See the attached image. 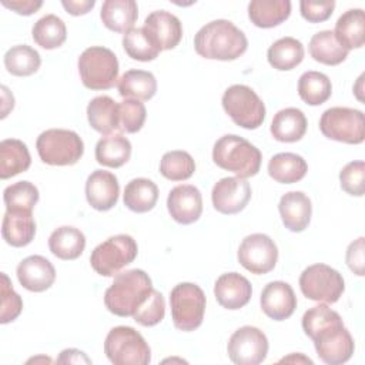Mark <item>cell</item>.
Masks as SVG:
<instances>
[{
	"label": "cell",
	"instance_id": "obj_1",
	"mask_svg": "<svg viewBox=\"0 0 365 365\" xmlns=\"http://www.w3.org/2000/svg\"><path fill=\"white\" fill-rule=\"evenodd\" d=\"M302 329L314 341L319 359L328 365H341L351 359L355 344L342 318L329 307L319 304L305 311Z\"/></svg>",
	"mask_w": 365,
	"mask_h": 365
},
{
	"label": "cell",
	"instance_id": "obj_2",
	"mask_svg": "<svg viewBox=\"0 0 365 365\" xmlns=\"http://www.w3.org/2000/svg\"><path fill=\"white\" fill-rule=\"evenodd\" d=\"M245 34L230 20H212L202 26L194 37L198 56L210 60H235L247 51Z\"/></svg>",
	"mask_w": 365,
	"mask_h": 365
},
{
	"label": "cell",
	"instance_id": "obj_3",
	"mask_svg": "<svg viewBox=\"0 0 365 365\" xmlns=\"http://www.w3.org/2000/svg\"><path fill=\"white\" fill-rule=\"evenodd\" d=\"M151 291L153 282L145 271L128 269L114 277L113 284L106 289L104 304L117 317H133Z\"/></svg>",
	"mask_w": 365,
	"mask_h": 365
},
{
	"label": "cell",
	"instance_id": "obj_4",
	"mask_svg": "<svg viewBox=\"0 0 365 365\" xmlns=\"http://www.w3.org/2000/svg\"><path fill=\"white\" fill-rule=\"evenodd\" d=\"M212 160L220 168L231 171L240 178H248L258 174L262 155L245 138L235 134H225L215 141Z\"/></svg>",
	"mask_w": 365,
	"mask_h": 365
},
{
	"label": "cell",
	"instance_id": "obj_5",
	"mask_svg": "<svg viewBox=\"0 0 365 365\" xmlns=\"http://www.w3.org/2000/svg\"><path fill=\"white\" fill-rule=\"evenodd\" d=\"M78 73L84 87L108 90L118 83V60L107 47L91 46L78 57Z\"/></svg>",
	"mask_w": 365,
	"mask_h": 365
},
{
	"label": "cell",
	"instance_id": "obj_6",
	"mask_svg": "<svg viewBox=\"0 0 365 365\" xmlns=\"http://www.w3.org/2000/svg\"><path fill=\"white\" fill-rule=\"evenodd\" d=\"M104 354L114 365H147L151 351L143 335L131 327H114L104 341Z\"/></svg>",
	"mask_w": 365,
	"mask_h": 365
},
{
	"label": "cell",
	"instance_id": "obj_7",
	"mask_svg": "<svg viewBox=\"0 0 365 365\" xmlns=\"http://www.w3.org/2000/svg\"><path fill=\"white\" fill-rule=\"evenodd\" d=\"M36 148L40 160L48 165H73L83 157L84 143L76 131L50 128L37 137Z\"/></svg>",
	"mask_w": 365,
	"mask_h": 365
},
{
	"label": "cell",
	"instance_id": "obj_8",
	"mask_svg": "<svg viewBox=\"0 0 365 365\" xmlns=\"http://www.w3.org/2000/svg\"><path fill=\"white\" fill-rule=\"evenodd\" d=\"M171 318L177 329L190 332L197 329L204 319L205 294L192 282H181L170 292Z\"/></svg>",
	"mask_w": 365,
	"mask_h": 365
},
{
	"label": "cell",
	"instance_id": "obj_9",
	"mask_svg": "<svg viewBox=\"0 0 365 365\" xmlns=\"http://www.w3.org/2000/svg\"><path fill=\"white\" fill-rule=\"evenodd\" d=\"M224 111L231 120L247 130L258 128L265 118V104L248 86L234 84L228 87L221 98Z\"/></svg>",
	"mask_w": 365,
	"mask_h": 365
},
{
	"label": "cell",
	"instance_id": "obj_10",
	"mask_svg": "<svg viewBox=\"0 0 365 365\" xmlns=\"http://www.w3.org/2000/svg\"><path fill=\"white\" fill-rule=\"evenodd\" d=\"M138 252L135 240L127 234H117L98 244L91 255L93 269L103 277H115L125 265L131 264Z\"/></svg>",
	"mask_w": 365,
	"mask_h": 365
},
{
	"label": "cell",
	"instance_id": "obj_11",
	"mask_svg": "<svg viewBox=\"0 0 365 365\" xmlns=\"http://www.w3.org/2000/svg\"><path fill=\"white\" fill-rule=\"evenodd\" d=\"M321 133L345 144H361L365 140V117L361 110L349 107H331L319 120Z\"/></svg>",
	"mask_w": 365,
	"mask_h": 365
},
{
	"label": "cell",
	"instance_id": "obj_12",
	"mask_svg": "<svg viewBox=\"0 0 365 365\" xmlns=\"http://www.w3.org/2000/svg\"><path fill=\"white\" fill-rule=\"evenodd\" d=\"M299 288L304 297L318 302H336L344 289L342 275L327 264H314L307 267L299 277Z\"/></svg>",
	"mask_w": 365,
	"mask_h": 365
},
{
	"label": "cell",
	"instance_id": "obj_13",
	"mask_svg": "<svg viewBox=\"0 0 365 365\" xmlns=\"http://www.w3.org/2000/svg\"><path fill=\"white\" fill-rule=\"evenodd\" d=\"M238 262L251 274L262 275L274 269L278 261V248L267 234L247 235L238 247Z\"/></svg>",
	"mask_w": 365,
	"mask_h": 365
},
{
	"label": "cell",
	"instance_id": "obj_14",
	"mask_svg": "<svg viewBox=\"0 0 365 365\" xmlns=\"http://www.w3.org/2000/svg\"><path fill=\"white\" fill-rule=\"evenodd\" d=\"M230 359L237 365H258L268 354V339L257 327L238 328L227 345Z\"/></svg>",
	"mask_w": 365,
	"mask_h": 365
},
{
	"label": "cell",
	"instance_id": "obj_15",
	"mask_svg": "<svg viewBox=\"0 0 365 365\" xmlns=\"http://www.w3.org/2000/svg\"><path fill=\"white\" fill-rule=\"evenodd\" d=\"M214 208L225 215L242 211L251 200V185L245 178L225 177L215 182L211 192Z\"/></svg>",
	"mask_w": 365,
	"mask_h": 365
},
{
	"label": "cell",
	"instance_id": "obj_16",
	"mask_svg": "<svg viewBox=\"0 0 365 365\" xmlns=\"http://www.w3.org/2000/svg\"><path fill=\"white\" fill-rule=\"evenodd\" d=\"M167 208L174 221L182 225L195 222L202 212V197L197 187L181 184L174 187L167 198Z\"/></svg>",
	"mask_w": 365,
	"mask_h": 365
},
{
	"label": "cell",
	"instance_id": "obj_17",
	"mask_svg": "<svg viewBox=\"0 0 365 365\" xmlns=\"http://www.w3.org/2000/svg\"><path fill=\"white\" fill-rule=\"evenodd\" d=\"M143 29L161 51L174 48L182 37L180 19L165 10H155L150 13Z\"/></svg>",
	"mask_w": 365,
	"mask_h": 365
},
{
	"label": "cell",
	"instance_id": "obj_18",
	"mask_svg": "<svg viewBox=\"0 0 365 365\" xmlns=\"http://www.w3.org/2000/svg\"><path fill=\"white\" fill-rule=\"evenodd\" d=\"M261 309L274 321L289 318L297 308V297L289 284L284 281H272L267 284L261 292Z\"/></svg>",
	"mask_w": 365,
	"mask_h": 365
},
{
	"label": "cell",
	"instance_id": "obj_19",
	"mask_svg": "<svg viewBox=\"0 0 365 365\" xmlns=\"http://www.w3.org/2000/svg\"><path fill=\"white\" fill-rule=\"evenodd\" d=\"M120 194V185L117 177L104 170L93 171L86 181V198L87 202L97 211L111 210Z\"/></svg>",
	"mask_w": 365,
	"mask_h": 365
},
{
	"label": "cell",
	"instance_id": "obj_20",
	"mask_svg": "<svg viewBox=\"0 0 365 365\" xmlns=\"http://www.w3.org/2000/svg\"><path fill=\"white\" fill-rule=\"evenodd\" d=\"M16 274L21 287L31 292H43L48 289L56 279L53 264L41 255H30L20 261Z\"/></svg>",
	"mask_w": 365,
	"mask_h": 365
},
{
	"label": "cell",
	"instance_id": "obj_21",
	"mask_svg": "<svg viewBox=\"0 0 365 365\" xmlns=\"http://www.w3.org/2000/svg\"><path fill=\"white\" fill-rule=\"evenodd\" d=\"M217 302L225 309H240L247 305L252 295L250 281L238 272H227L217 278L214 285Z\"/></svg>",
	"mask_w": 365,
	"mask_h": 365
},
{
	"label": "cell",
	"instance_id": "obj_22",
	"mask_svg": "<svg viewBox=\"0 0 365 365\" xmlns=\"http://www.w3.org/2000/svg\"><path fill=\"white\" fill-rule=\"evenodd\" d=\"M278 210L282 224L289 231L301 232L309 225L312 205L309 197L302 191L285 192L279 200Z\"/></svg>",
	"mask_w": 365,
	"mask_h": 365
},
{
	"label": "cell",
	"instance_id": "obj_23",
	"mask_svg": "<svg viewBox=\"0 0 365 365\" xmlns=\"http://www.w3.org/2000/svg\"><path fill=\"white\" fill-rule=\"evenodd\" d=\"M87 120L97 133L113 134L120 130V104L108 96H97L87 106Z\"/></svg>",
	"mask_w": 365,
	"mask_h": 365
},
{
	"label": "cell",
	"instance_id": "obj_24",
	"mask_svg": "<svg viewBox=\"0 0 365 365\" xmlns=\"http://www.w3.org/2000/svg\"><path fill=\"white\" fill-rule=\"evenodd\" d=\"M36 234L31 211H6L1 224L3 240L16 248L29 245Z\"/></svg>",
	"mask_w": 365,
	"mask_h": 365
},
{
	"label": "cell",
	"instance_id": "obj_25",
	"mask_svg": "<svg viewBox=\"0 0 365 365\" xmlns=\"http://www.w3.org/2000/svg\"><path fill=\"white\" fill-rule=\"evenodd\" d=\"M100 17L108 30L125 34L137 21L138 7L134 0H106Z\"/></svg>",
	"mask_w": 365,
	"mask_h": 365
},
{
	"label": "cell",
	"instance_id": "obj_26",
	"mask_svg": "<svg viewBox=\"0 0 365 365\" xmlns=\"http://www.w3.org/2000/svg\"><path fill=\"white\" fill-rule=\"evenodd\" d=\"M307 117L295 107L279 110L271 123V134L277 141L295 143L299 141L307 131Z\"/></svg>",
	"mask_w": 365,
	"mask_h": 365
},
{
	"label": "cell",
	"instance_id": "obj_27",
	"mask_svg": "<svg viewBox=\"0 0 365 365\" xmlns=\"http://www.w3.org/2000/svg\"><path fill=\"white\" fill-rule=\"evenodd\" d=\"M334 34L345 50L361 48L365 43V14L362 9L346 10L335 23Z\"/></svg>",
	"mask_w": 365,
	"mask_h": 365
},
{
	"label": "cell",
	"instance_id": "obj_28",
	"mask_svg": "<svg viewBox=\"0 0 365 365\" xmlns=\"http://www.w3.org/2000/svg\"><path fill=\"white\" fill-rule=\"evenodd\" d=\"M31 157L27 145L17 138H6L0 143V178L7 180L29 170Z\"/></svg>",
	"mask_w": 365,
	"mask_h": 365
},
{
	"label": "cell",
	"instance_id": "obj_29",
	"mask_svg": "<svg viewBox=\"0 0 365 365\" xmlns=\"http://www.w3.org/2000/svg\"><path fill=\"white\" fill-rule=\"evenodd\" d=\"M291 14L288 0H254L248 4L251 23L261 29H271L281 24Z\"/></svg>",
	"mask_w": 365,
	"mask_h": 365
},
{
	"label": "cell",
	"instance_id": "obj_30",
	"mask_svg": "<svg viewBox=\"0 0 365 365\" xmlns=\"http://www.w3.org/2000/svg\"><path fill=\"white\" fill-rule=\"evenodd\" d=\"M48 248L51 254L60 259H76L86 248V237L78 228L63 225L51 232Z\"/></svg>",
	"mask_w": 365,
	"mask_h": 365
},
{
	"label": "cell",
	"instance_id": "obj_31",
	"mask_svg": "<svg viewBox=\"0 0 365 365\" xmlns=\"http://www.w3.org/2000/svg\"><path fill=\"white\" fill-rule=\"evenodd\" d=\"M131 157V143L121 133H113L100 138L96 144V160L110 168L124 165Z\"/></svg>",
	"mask_w": 365,
	"mask_h": 365
},
{
	"label": "cell",
	"instance_id": "obj_32",
	"mask_svg": "<svg viewBox=\"0 0 365 365\" xmlns=\"http://www.w3.org/2000/svg\"><path fill=\"white\" fill-rule=\"evenodd\" d=\"M121 97L147 101L157 93V80L153 73L145 70H128L117 83Z\"/></svg>",
	"mask_w": 365,
	"mask_h": 365
},
{
	"label": "cell",
	"instance_id": "obj_33",
	"mask_svg": "<svg viewBox=\"0 0 365 365\" xmlns=\"http://www.w3.org/2000/svg\"><path fill=\"white\" fill-rule=\"evenodd\" d=\"M308 171L307 161L294 153H278L268 163V174L281 184L301 181Z\"/></svg>",
	"mask_w": 365,
	"mask_h": 365
},
{
	"label": "cell",
	"instance_id": "obj_34",
	"mask_svg": "<svg viewBox=\"0 0 365 365\" xmlns=\"http://www.w3.org/2000/svg\"><path fill=\"white\" fill-rule=\"evenodd\" d=\"M158 200V187L148 178H134L124 188V205L133 212L151 211Z\"/></svg>",
	"mask_w": 365,
	"mask_h": 365
},
{
	"label": "cell",
	"instance_id": "obj_35",
	"mask_svg": "<svg viewBox=\"0 0 365 365\" xmlns=\"http://www.w3.org/2000/svg\"><path fill=\"white\" fill-rule=\"evenodd\" d=\"M309 54L318 63L327 66H338L348 57V50L339 44L334 31L322 30L311 37Z\"/></svg>",
	"mask_w": 365,
	"mask_h": 365
},
{
	"label": "cell",
	"instance_id": "obj_36",
	"mask_svg": "<svg viewBox=\"0 0 365 365\" xmlns=\"http://www.w3.org/2000/svg\"><path fill=\"white\" fill-rule=\"evenodd\" d=\"M304 46L294 37H282L272 43L267 51L268 63L279 71H288L304 60Z\"/></svg>",
	"mask_w": 365,
	"mask_h": 365
},
{
	"label": "cell",
	"instance_id": "obj_37",
	"mask_svg": "<svg viewBox=\"0 0 365 365\" xmlns=\"http://www.w3.org/2000/svg\"><path fill=\"white\" fill-rule=\"evenodd\" d=\"M31 36L37 46L46 50H53L66 41L67 29L60 17L56 14H46L34 23Z\"/></svg>",
	"mask_w": 365,
	"mask_h": 365
},
{
	"label": "cell",
	"instance_id": "obj_38",
	"mask_svg": "<svg viewBox=\"0 0 365 365\" xmlns=\"http://www.w3.org/2000/svg\"><path fill=\"white\" fill-rule=\"evenodd\" d=\"M298 94L304 103L321 106L332 94L331 80L324 73L305 71L298 80Z\"/></svg>",
	"mask_w": 365,
	"mask_h": 365
},
{
	"label": "cell",
	"instance_id": "obj_39",
	"mask_svg": "<svg viewBox=\"0 0 365 365\" xmlns=\"http://www.w3.org/2000/svg\"><path fill=\"white\" fill-rule=\"evenodd\" d=\"M40 54L27 44L13 46L4 54V67L11 76H31L40 68Z\"/></svg>",
	"mask_w": 365,
	"mask_h": 365
},
{
	"label": "cell",
	"instance_id": "obj_40",
	"mask_svg": "<svg viewBox=\"0 0 365 365\" xmlns=\"http://www.w3.org/2000/svg\"><path fill=\"white\" fill-rule=\"evenodd\" d=\"M195 171L194 158L182 150L168 151L161 157L160 173L171 181L188 180Z\"/></svg>",
	"mask_w": 365,
	"mask_h": 365
},
{
	"label": "cell",
	"instance_id": "obj_41",
	"mask_svg": "<svg viewBox=\"0 0 365 365\" xmlns=\"http://www.w3.org/2000/svg\"><path fill=\"white\" fill-rule=\"evenodd\" d=\"M3 200L7 211H33L38 201V190L30 181H19L4 188Z\"/></svg>",
	"mask_w": 365,
	"mask_h": 365
},
{
	"label": "cell",
	"instance_id": "obj_42",
	"mask_svg": "<svg viewBox=\"0 0 365 365\" xmlns=\"http://www.w3.org/2000/svg\"><path fill=\"white\" fill-rule=\"evenodd\" d=\"M123 47L128 57L138 61H151L157 58L161 51L143 27L127 31L123 36Z\"/></svg>",
	"mask_w": 365,
	"mask_h": 365
},
{
	"label": "cell",
	"instance_id": "obj_43",
	"mask_svg": "<svg viewBox=\"0 0 365 365\" xmlns=\"http://www.w3.org/2000/svg\"><path fill=\"white\" fill-rule=\"evenodd\" d=\"M164 315H165L164 297L161 295V292L153 288V291L145 298V301L135 309V312L133 314V318L137 324L143 327H154L163 321Z\"/></svg>",
	"mask_w": 365,
	"mask_h": 365
},
{
	"label": "cell",
	"instance_id": "obj_44",
	"mask_svg": "<svg viewBox=\"0 0 365 365\" xmlns=\"http://www.w3.org/2000/svg\"><path fill=\"white\" fill-rule=\"evenodd\" d=\"M147 117L145 106L140 100L125 98L120 103V131L137 133L143 128Z\"/></svg>",
	"mask_w": 365,
	"mask_h": 365
},
{
	"label": "cell",
	"instance_id": "obj_45",
	"mask_svg": "<svg viewBox=\"0 0 365 365\" xmlns=\"http://www.w3.org/2000/svg\"><path fill=\"white\" fill-rule=\"evenodd\" d=\"M1 284H0V294H1V311H0V322L9 324L14 321L21 309H23V301L21 297L14 291L10 278L7 274L1 272Z\"/></svg>",
	"mask_w": 365,
	"mask_h": 365
},
{
	"label": "cell",
	"instance_id": "obj_46",
	"mask_svg": "<svg viewBox=\"0 0 365 365\" xmlns=\"http://www.w3.org/2000/svg\"><path fill=\"white\" fill-rule=\"evenodd\" d=\"M365 164L364 161H351L339 173L341 188L355 197H362L365 191Z\"/></svg>",
	"mask_w": 365,
	"mask_h": 365
},
{
	"label": "cell",
	"instance_id": "obj_47",
	"mask_svg": "<svg viewBox=\"0 0 365 365\" xmlns=\"http://www.w3.org/2000/svg\"><path fill=\"white\" fill-rule=\"evenodd\" d=\"M334 9H335L334 0H328V1L302 0L299 3L301 16L309 23H321V21L328 20L331 17Z\"/></svg>",
	"mask_w": 365,
	"mask_h": 365
},
{
	"label": "cell",
	"instance_id": "obj_48",
	"mask_svg": "<svg viewBox=\"0 0 365 365\" xmlns=\"http://www.w3.org/2000/svg\"><path fill=\"white\" fill-rule=\"evenodd\" d=\"M364 237H359L358 240L352 241L348 248H346V255H345V261L346 265L349 267V269L362 277L364 275Z\"/></svg>",
	"mask_w": 365,
	"mask_h": 365
},
{
	"label": "cell",
	"instance_id": "obj_49",
	"mask_svg": "<svg viewBox=\"0 0 365 365\" xmlns=\"http://www.w3.org/2000/svg\"><path fill=\"white\" fill-rule=\"evenodd\" d=\"M1 3L4 7L11 9L17 14H23V16H30L43 6V1L40 0H11V1L3 0Z\"/></svg>",
	"mask_w": 365,
	"mask_h": 365
},
{
	"label": "cell",
	"instance_id": "obj_50",
	"mask_svg": "<svg viewBox=\"0 0 365 365\" xmlns=\"http://www.w3.org/2000/svg\"><path fill=\"white\" fill-rule=\"evenodd\" d=\"M61 4L66 9V11L70 13L71 16H81V14L88 13L94 7L96 1L94 0H81V1L63 0Z\"/></svg>",
	"mask_w": 365,
	"mask_h": 365
},
{
	"label": "cell",
	"instance_id": "obj_51",
	"mask_svg": "<svg viewBox=\"0 0 365 365\" xmlns=\"http://www.w3.org/2000/svg\"><path fill=\"white\" fill-rule=\"evenodd\" d=\"M57 362L58 364H91V359L84 352L70 348L60 352Z\"/></svg>",
	"mask_w": 365,
	"mask_h": 365
},
{
	"label": "cell",
	"instance_id": "obj_52",
	"mask_svg": "<svg viewBox=\"0 0 365 365\" xmlns=\"http://www.w3.org/2000/svg\"><path fill=\"white\" fill-rule=\"evenodd\" d=\"M281 362H305V364H312V361L309 358L304 356L302 354H298V355L292 354V355H289L287 358H282Z\"/></svg>",
	"mask_w": 365,
	"mask_h": 365
}]
</instances>
